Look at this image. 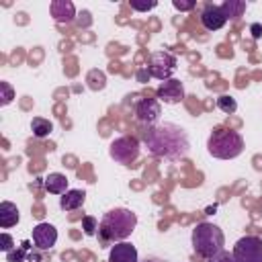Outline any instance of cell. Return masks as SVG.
Wrapping results in <instances>:
<instances>
[{"label":"cell","mask_w":262,"mask_h":262,"mask_svg":"<svg viewBox=\"0 0 262 262\" xmlns=\"http://www.w3.org/2000/svg\"><path fill=\"white\" fill-rule=\"evenodd\" d=\"M143 141L156 158H164L170 162L182 160L190 149L186 131L174 123H158L147 127V131L143 133Z\"/></svg>","instance_id":"obj_1"},{"label":"cell","mask_w":262,"mask_h":262,"mask_svg":"<svg viewBox=\"0 0 262 262\" xmlns=\"http://www.w3.org/2000/svg\"><path fill=\"white\" fill-rule=\"evenodd\" d=\"M137 227V215L129 209H111L98 223V242L102 246L125 242Z\"/></svg>","instance_id":"obj_2"},{"label":"cell","mask_w":262,"mask_h":262,"mask_svg":"<svg viewBox=\"0 0 262 262\" xmlns=\"http://www.w3.org/2000/svg\"><path fill=\"white\" fill-rule=\"evenodd\" d=\"M207 151L217 160H233L244 151V137L233 129L217 127L209 135Z\"/></svg>","instance_id":"obj_3"},{"label":"cell","mask_w":262,"mask_h":262,"mask_svg":"<svg viewBox=\"0 0 262 262\" xmlns=\"http://www.w3.org/2000/svg\"><path fill=\"white\" fill-rule=\"evenodd\" d=\"M223 246H225V235L219 225L209 223V221L196 223V227L192 229V250L201 258L209 260L211 256L219 254Z\"/></svg>","instance_id":"obj_4"},{"label":"cell","mask_w":262,"mask_h":262,"mask_svg":"<svg viewBox=\"0 0 262 262\" xmlns=\"http://www.w3.org/2000/svg\"><path fill=\"white\" fill-rule=\"evenodd\" d=\"M108 154H111V158H113L117 164L129 166V164H133V162L139 158V141H137L135 137H129V135L117 137V139L111 143Z\"/></svg>","instance_id":"obj_5"},{"label":"cell","mask_w":262,"mask_h":262,"mask_svg":"<svg viewBox=\"0 0 262 262\" xmlns=\"http://www.w3.org/2000/svg\"><path fill=\"white\" fill-rule=\"evenodd\" d=\"M231 254L235 262H262V239L256 235L239 237Z\"/></svg>","instance_id":"obj_6"},{"label":"cell","mask_w":262,"mask_h":262,"mask_svg":"<svg viewBox=\"0 0 262 262\" xmlns=\"http://www.w3.org/2000/svg\"><path fill=\"white\" fill-rule=\"evenodd\" d=\"M145 68H147L151 78H158V80L166 82L176 72V57L168 51H156V53H151Z\"/></svg>","instance_id":"obj_7"},{"label":"cell","mask_w":262,"mask_h":262,"mask_svg":"<svg viewBox=\"0 0 262 262\" xmlns=\"http://www.w3.org/2000/svg\"><path fill=\"white\" fill-rule=\"evenodd\" d=\"M160 115H162V108H160V100H156V98H141L135 104V117H137V121L143 123V125H147V127L158 125Z\"/></svg>","instance_id":"obj_8"},{"label":"cell","mask_w":262,"mask_h":262,"mask_svg":"<svg viewBox=\"0 0 262 262\" xmlns=\"http://www.w3.org/2000/svg\"><path fill=\"white\" fill-rule=\"evenodd\" d=\"M156 96H158L162 102H166V104H178V102H182V98H184V86H182L180 80L170 78V80H166V82H162V84L158 86Z\"/></svg>","instance_id":"obj_9"},{"label":"cell","mask_w":262,"mask_h":262,"mask_svg":"<svg viewBox=\"0 0 262 262\" xmlns=\"http://www.w3.org/2000/svg\"><path fill=\"white\" fill-rule=\"evenodd\" d=\"M57 242V229L51 223H39L33 227V244L37 250H51Z\"/></svg>","instance_id":"obj_10"},{"label":"cell","mask_w":262,"mask_h":262,"mask_svg":"<svg viewBox=\"0 0 262 262\" xmlns=\"http://www.w3.org/2000/svg\"><path fill=\"white\" fill-rule=\"evenodd\" d=\"M201 23L207 31H219L225 23H227V16L223 12L221 6H215V4H207L201 12Z\"/></svg>","instance_id":"obj_11"},{"label":"cell","mask_w":262,"mask_h":262,"mask_svg":"<svg viewBox=\"0 0 262 262\" xmlns=\"http://www.w3.org/2000/svg\"><path fill=\"white\" fill-rule=\"evenodd\" d=\"M49 12H51L53 20L59 23V25H68L76 16V8H74V4L70 0H53L49 4Z\"/></svg>","instance_id":"obj_12"},{"label":"cell","mask_w":262,"mask_h":262,"mask_svg":"<svg viewBox=\"0 0 262 262\" xmlns=\"http://www.w3.org/2000/svg\"><path fill=\"white\" fill-rule=\"evenodd\" d=\"M108 262H137V250L129 242H119L108 252Z\"/></svg>","instance_id":"obj_13"},{"label":"cell","mask_w":262,"mask_h":262,"mask_svg":"<svg viewBox=\"0 0 262 262\" xmlns=\"http://www.w3.org/2000/svg\"><path fill=\"white\" fill-rule=\"evenodd\" d=\"M84 201H86V192L84 190L70 188L66 194H61L59 207H61V211H76V209H80L84 205Z\"/></svg>","instance_id":"obj_14"},{"label":"cell","mask_w":262,"mask_h":262,"mask_svg":"<svg viewBox=\"0 0 262 262\" xmlns=\"http://www.w3.org/2000/svg\"><path fill=\"white\" fill-rule=\"evenodd\" d=\"M43 188H45L47 192H51V194H66V192L70 190V188H68V178H66L63 174H59V172L47 174L45 180H43Z\"/></svg>","instance_id":"obj_15"},{"label":"cell","mask_w":262,"mask_h":262,"mask_svg":"<svg viewBox=\"0 0 262 262\" xmlns=\"http://www.w3.org/2000/svg\"><path fill=\"white\" fill-rule=\"evenodd\" d=\"M18 219H20L18 207L14 203H10V201H2L0 203V227L2 229H8V227L16 225Z\"/></svg>","instance_id":"obj_16"},{"label":"cell","mask_w":262,"mask_h":262,"mask_svg":"<svg viewBox=\"0 0 262 262\" xmlns=\"http://www.w3.org/2000/svg\"><path fill=\"white\" fill-rule=\"evenodd\" d=\"M221 8H223L227 20H233L235 23V20H239V16L246 10V2L244 0H227V2L221 4Z\"/></svg>","instance_id":"obj_17"},{"label":"cell","mask_w":262,"mask_h":262,"mask_svg":"<svg viewBox=\"0 0 262 262\" xmlns=\"http://www.w3.org/2000/svg\"><path fill=\"white\" fill-rule=\"evenodd\" d=\"M31 131H33V135L35 137H47L51 131H53V123L49 121V119H45V117H33V121H31Z\"/></svg>","instance_id":"obj_18"},{"label":"cell","mask_w":262,"mask_h":262,"mask_svg":"<svg viewBox=\"0 0 262 262\" xmlns=\"http://www.w3.org/2000/svg\"><path fill=\"white\" fill-rule=\"evenodd\" d=\"M217 106H219L223 113H227V115H231V113L237 111V102H235V98L229 96V94H221V96L217 98Z\"/></svg>","instance_id":"obj_19"},{"label":"cell","mask_w":262,"mask_h":262,"mask_svg":"<svg viewBox=\"0 0 262 262\" xmlns=\"http://www.w3.org/2000/svg\"><path fill=\"white\" fill-rule=\"evenodd\" d=\"M98 219L96 217H92V215H86L84 219H82V229H84V233L86 235H94V233H98Z\"/></svg>","instance_id":"obj_20"},{"label":"cell","mask_w":262,"mask_h":262,"mask_svg":"<svg viewBox=\"0 0 262 262\" xmlns=\"http://www.w3.org/2000/svg\"><path fill=\"white\" fill-rule=\"evenodd\" d=\"M27 248H29V244L25 242L18 252H16V250L6 252V260H8V262H23V260H25V254H27Z\"/></svg>","instance_id":"obj_21"},{"label":"cell","mask_w":262,"mask_h":262,"mask_svg":"<svg viewBox=\"0 0 262 262\" xmlns=\"http://www.w3.org/2000/svg\"><path fill=\"white\" fill-rule=\"evenodd\" d=\"M0 90H2V100H0V104L2 106H6L10 100H12V88H10V84L8 82H0Z\"/></svg>","instance_id":"obj_22"},{"label":"cell","mask_w":262,"mask_h":262,"mask_svg":"<svg viewBox=\"0 0 262 262\" xmlns=\"http://www.w3.org/2000/svg\"><path fill=\"white\" fill-rule=\"evenodd\" d=\"M207 262H235L233 260V254H229V252H225V250H221L219 254H215V256H211Z\"/></svg>","instance_id":"obj_23"},{"label":"cell","mask_w":262,"mask_h":262,"mask_svg":"<svg viewBox=\"0 0 262 262\" xmlns=\"http://www.w3.org/2000/svg\"><path fill=\"white\" fill-rule=\"evenodd\" d=\"M129 4H131V8H133V10H141V12L151 10V8H156V6H158V2H147V4H143V2H135V0H131Z\"/></svg>","instance_id":"obj_24"},{"label":"cell","mask_w":262,"mask_h":262,"mask_svg":"<svg viewBox=\"0 0 262 262\" xmlns=\"http://www.w3.org/2000/svg\"><path fill=\"white\" fill-rule=\"evenodd\" d=\"M176 10H192L194 8V0H188V2H182V0H174L172 2Z\"/></svg>","instance_id":"obj_25"},{"label":"cell","mask_w":262,"mask_h":262,"mask_svg":"<svg viewBox=\"0 0 262 262\" xmlns=\"http://www.w3.org/2000/svg\"><path fill=\"white\" fill-rule=\"evenodd\" d=\"M0 248H2V252H4V254L12 250V237H10L8 233H2V246H0Z\"/></svg>","instance_id":"obj_26"},{"label":"cell","mask_w":262,"mask_h":262,"mask_svg":"<svg viewBox=\"0 0 262 262\" xmlns=\"http://www.w3.org/2000/svg\"><path fill=\"white\" fill-rule=\"evenodd\" d=\"M149 78H151V76H149L147 68H143V70H139V72H137V80H139V82H147Z\"/></svg>","instance_id":"obj_27"},{"label":"cell","mask_w":262,"mask_h":262,"mask_svg":"<svg viewBox=\"0 0 262 262\" xmlns=\"http://www.w3.org/2000/svg\"><path fill=\"white\" fill-rule=\"evenodd\" d=\"M252 35H254V37L258 39V37L262 35V25H258V23H254V25H252Z\"/></svg>","instance_id":"obj_28"},{"label":"cell","mask_w":262,"mask_h":262,"mask_svg":"<svg viewBox=\"0 0 262 262\" xmlns=\"http://www.w3.org/2000/svg\"><path fill=\"white\" fill-rule=\"evenodd\" d=\"M145 262H156V260H145Z\"/></svg>","instance_id":"obj_29"}]
</instances>
